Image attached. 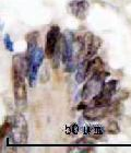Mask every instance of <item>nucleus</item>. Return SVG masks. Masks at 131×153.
<instances>
[{"mask_svg":"<svg viewBox=\"0 0 131 153\" xmlns=\"http://www.w3.org/2000/svg\"><path fill=\"white\" fill-rule=\"evenodd\" d=\"M107 76H108V72L105 70L97 71V72L90 76L89 81L85 83L83 89L81 90V100H82V102L87 104L89 100H93L94 96H96L101 92Z\"/></svg>","mask_w":131,"mask_h":153,"instance_id":"nucleus-1","label":"nucleus"},{"mask_svg":"<svg viewBox=\"0 0 131 153\" xmlns=\"http://www.w3.org/2000/svg\"><path fill=\"white\" fill-rule=\"evenodd\" d=\"M13 76V95L16 106L19 111H22L26 107L27 104V92H26L25 78L16 72H12Z\"/></svg>","mask_w":131,"mask_h":153,"instance_id":"nucleus-2","label":"nucleus"},{"mask_svg":"<svg viewBox=\"0 0 131 153\" xmlns=\"http://www.w3.org/2000/svg\"><path fill=\"white\" fill-rule=\"evenodd\" d=\"M117 85H118V81L117 80H109V81L104 83L101 92L93 97L92 106L105 107V106L110 105L112 96L115 95V93L117 92Z\"/></svg>","mask_w":131,"mask_h":153,"instance_id":"nucleus-3","label":"nucleus"},{"mask_svg":"<svg viewBox=\"0 0 131 153\" xmlns=\"http://www.w3.org/2000/svg\"><path fill=\"white\" fill-rule=\"evenodd\" d=\"M12 119V127L10 134L12 136L14 142H26L27 140V125L23 116L21 115H13L11 116Z\"/></svg>","mask_w":131,"mask_h":153,"instance_id":"nucleus-4","label":"nucleus"},{"mask_svg":"<svg viewBox=\"0 0 131 153\" xmlns=\"http://www.w3.org/2000/svg\"><path fill=\"white\" fill-rule=\"evenodd\" d=\"M45 49L38 47L36 49L35 54L33 55L32 59L29 62V71H27V80H29V85L31 88L35 85L36 79H37V74L41 66L43 64L45 56Z\"/></svg>","mask_w":131,"mask_h":153,"instance_id":"nucleus-5","label":"nucleus"},{"mask_svg":"<svg viewBox=\"0 0 131 153\" xmlns=\"http://www.w3.org/2000/svg\"><path fill=\"white\" fill-rule=\"evenodd\" d=\"M60 27L58 25H51L49 27L46 35V42H45V54L49 59L54 57L57 45L60 39Z\"/></svg>","mask_w":131,"mask_h":153,"instance_id":"nucleus-6","label":"nucleus"},{"mask_svg":"<svg viewBox=\"0 0 131 153\" xmlns=\"http://www.w3.org/2000/svg\"><path fill=\"white\" fill-rule=\"evenodd\" d=\"M114 111H116L115 107H110L105 106V107H101V106H91L87 107L83 111V117L89 121H97L102 120L104 118L108 117Z\"/></svg>","mask_w":131,"mask_h":153,"instance_id":"nucleus-7","label":"nucleus"},{"mask_svg":"<svg viewBox=\"0 0 131 153\" xmlns=\"http://www.w3.org/2000/svg\"><path fill=\"white\" fill-rule=\"evenodd\" d=\"M68 9L74 18L83 21L89 13L90 3L87 0H71L68 4Z\"/></svg>","mask_w":131,"mask_h":153,"instance_id":"nucleus-8","label":"nucleus"},{"mask_svg":"<svg viewBox=\"0 0 131 153\" xmlns=\"http://www.w3.org/2000/svg\"><path fill=\"white\" fill-rule=\"evenodd\" d=\"M85 55L84 58L87 59H92L98 51L101 45H102V39L98 36L94 35L91 32H87L85 34Z\"/></svg>","mask_w":131,"mask_h":153,"instance_id":"nucleus-9","label":"nucleus"},{"mask_svg":"<svg viewBox=\"0 0 131 153\" xmlns=\"http://www.w3.org/2000/svg\"><path fill=\"white\" fill-rule=\"evenodd\" d=\"M39 34L38 32H31L26 35V43H27V49H26L25 56L27 61L30 62V60L32 59L33 55L35 54L36 49L38 48V45H37V42H38Z\"/></svg>","mask_w":131,"mask_h":153,"instance_id":"nucleus-10","label":"nucleus"},{"mask_svg":"<svg viewBox=\"0 0 131 153\" xmlns=\"http://www.w3.org/2000/svg\"><path fill=\"white\" fill-rule=\"evenodd\" d=\"M89 64L90 59L84 58L80 61V64L77 66V72H75V81L79 84L83 83L89 76Z\"/></svg>","mask_w":131,"mask_h":153,"instance_id":"nucleus-11","label":"nucleus"},{"mask_svg":"<svg viewBox=\"0 0 131 153\" xmlns=\"http://www.w3.org/2000/svg\"><path fill=\"white\" fill-rule=\"evenodd\" d=\"M105 128L101 126H87L84 129V134L91 138H101L105 134Z\"/></svg>","mask_w":131,"mask_h":153,"instance_id":"nucleus-12","label":"nucleus"},{"mask_svg":"<svg viewBox=\"0 0 131 153\" xmlns=\"http://www.w3.org/2000/svg\"><path fill=\"white\" fill-rule=\"evenodd\" d=\"M105 130L110 134H117L120 131V129H119V125L117 124V121L110 120L107 124V127L105 128Z\"/></svg>","mask_w":131,"mask_h":153,"instance_id":"nucleus-13","label":"nucleus"},{"mask_svg":"<svg viewBox=\"0 0 131 153\" xmlns=\"http://www.w3.org/2000/svg\"><path fill=\"white\" fill-rule=\"evenodd\" d=\"M3 44H4V47L8 51H13L14 49V46H13V41L11 39L9 34H6L3 36Z\"/></svg>","mask_w":131,"mask_h":153,"instance_id":"nucleus-14","label":"nucleus"}]
</instances>
